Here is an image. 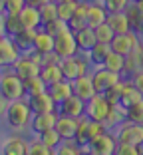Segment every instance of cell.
<instances>
[{"label": "cell", "instance_id": "1", "mask_svg": "<svg viewBox=\"0 0 143 155\" xmlns=\"http://www.w3.org/2000/svg\"><path fill=\"white\" fill-rule=\"evenodd\" d=\"M4 117H6V123H8V127L16 129H24L32 117V110H30V105L28 101L24 100H14V101H8L6 105V111H4Z\"/></svg>", "mask_w": 143, "mask_h": 155}, {"label": "cell", "instance_id": "2", "mask_svg": "<svg viewBox=\"0 0 143 155\" xmlns=\"http://www.w3.org/2000/svg\"><path fill=\"white\" fill-rule=\"evenodd\" d=\"M0 96L6 101L22 100L26 96V87H24V80L14 72H4L0 76Z\"/></svg>", "mask_w": 143, "mask_h": 155}, {"label": "cell", "instance_id": "3", "mask_svg": "<svg viewBox=\"0 0 143 155\" xmlns=\"http://www.w3.org/2000/svg\"><path fill=\"white\" fill-rule=\"evenodd\" d=\"M111 107H113V104H111L103 94H96V96H92L86 101V115H88L89 119L106 121V117L109 115Z\"/></svg>", "mask_w": 143, "mask_h": 155}, {"label": "cell", "instance_id": "4", "mask_svg": "<svg viewBox=\"0 0 143 155\" xmlns=\"http://www.w3.org/2000/svg\"><path fill=\"white\" fill-rule=\"evenodd\" d=\"M117 147V137L111 135L109 131H103L102 135L93 137L88 145L83 147V151H88L92 155H113Z\"/></svg>", "mask_w": 143, "mask_h": 155}, {"label": "cell", "instance_id": "5", "mask_svg": "<svg viewBox=\"0 0 143 155\" xmlns=\"http://www.w3.org/2000/svg\"><path fill=\"white\" fill-rule=\"evenodd\" d=\"M60 68H62L64 80L74 82V80H78L80 76L88 74V62H86L83 58H80L78 54H74V56H68V58H62L60 60Z\"/></svg>", "mask_w": 143, "mask_h": 155}, {"label": "cell", "instance_id": "6", "mask_svg": "<svg viewBox=\"0 0 143 155\" xmlns=\"http://www.w3.org/2000/svg\"><path fill=\"white\" fill-rule=\"evenodd\" d=\"M115 137L119 143H131V145L143 147V123H133L125 119L119 125Z\"/></svg>", "mask_w": 143, "mask_h": 155}, {"label": "cell", "instance_id": "7", "mask_svg": "<svg viewBox=\"0 0 143 155\" xmlns=\"http://www.w3.org/2000/svg\"><path fill=\"white\" fill-rule=\"evenodd\" d=\"M54 52L62 58H68V56H74L80 52L78 48V42H76V34L74 30L70 28V30H66V32L58 34V36L54 38Z\"/></svg>", "mask_w": 143, "mask_h": 155}, {"label": "cell", "instance_id": "8", "mask_svg": "<svg viewBox=\"0 0 143 155\" xmlns=\"http://www.w3.org/2000/svg\"><path fill=\"white\" fill-rule=\"evenodd\" d=\"M139 44H141V42H139V34L133 32V30H129V32H123V34H115L113 40H111V44H109V48L113 52H117V54H121V56H127L129 52H133Z\"/></svg>", "mask_w": 143, "mask_h": 155}, {"label": "cell", "instance_id": "9", "mask_svg": "<svg viewBox=\"0 0 143 155\" xmlns=\"http://www.w3.org/2000/svg\"><path fill=\"white\" fill-rule=\"evenodd\" d=\"M92 80H93V87H96V94H106L113 84H117L121 80V74L117 72H111L107 68H97L96 72L92 74Z\"/></svg>", "mask_w": 143, "mask_h": 155}, {"label": "cell", "instance_id": "10", "mask_svg": "<svg viewBox=\"0 0 143 155\" xmlns=\"http://www.w3.org/2000/svg\"><path fill=\"white\" fill-rule=\"evenodd\" d=\"M28 105H30L32 114H48V111L58 110V104L52 100L48 90L40 91V94H34V96H28Z\"/></svg>", "mask_w": 143, "mask_h": 155}, {"label": "cell", "instance_id": "11", "mask_svg": "<svg viewBox=\"0 0 143 155\" xmlns=\"http://www.w3.org/2000/svg\"><path fill=\"white\" fill-rule=\"evenodd\" d=\"M40 68H42V66L38 64V62H36V60H34L30 54L24 56V58H18V60L12 64V72L18 74L22 80H26V78H32V76H40Z\"/></svg>", "mask_w": 143, "mask_h": 155}, {"label": "cell", "instance_id": "12", "mask_svg": "<svg viewBox=\"0 0 143 155\" xmlns=\"http://www.w3.org/2000/svg\"><path fill=\"white\" fill-rule=\"evenodd\" d=\"M58 110H60V114H64V115L80 119V117L86 115V101H83L82 97H78L76 94H72L70 97H66V100L62 101Z\"/></svg>", "mask_w": 143, "mask_h": 155}, {"label": "cell", "instance_id": "13", "mask_svg": "<svg viewBox=\"0 0 143 155\" xmlns=\"http://www.w3.org/2000/svg\"><path fill=\"white\" fill-rule=\"evenodd\" d=\"M18 46L14 44L12 38H0V68H8L18 60Z\"/></svg>", "mask_w": 143, "mask_h": 155}, {"label": "cell", "instance_id": "14", "mask_svg": "<svg viewBox=\"0 0 143 155\" xmlns=\"http://www.w3.org/2000/svg\"><path fill=\"white\" fill-rule=\"evenodd\" d=\"M56 121H58V114L56 111H48V114H32L30 117V127L34 133H44L46 129L56 127Z\"/></svg>", "mask_w": 143, "mask_h": 155}, {"label": "cell", "instance_id": "15", "mask_svg": "<svg viewBox=\"0 0 143 155\" xmlns=\"http://www.w3.org/2000/svg\"><path fill=\"white\" fill-rule=\"evenodd\" d=\"M72 90H74V94L78 97H82L83 101H88L92 96H96L92 74H83V76L78 78V80H74V82H72Z\"/></svg>", "mask_w": 143, "mask_h": 155}, {"label": "cell", "instance_id": "16", "mask_svg": "<svg viewBox=\"0 0 143 155\" xmlns=\"http://www.w3.org/2000/svg\"><path fill=\"white\" fill-rule=\"evenodd\" d=\"M36 34H38V28H22L18 34L12 36V40H14V44L18 46L20 52H30V50H34Z\"/></svg>", "mask_w": 143, "mask_h": 155}, {"label": "cell", "instance_id": "17", "mask_svg": "<svg viewBox=\"0 0 143 155\" xmlns=\"http://www.w3.org/2000/svg\"><path fill=\"white\" fill-rule=\"evenodd\" d=\"M107 24L111 26V30H113L115 34H123V32L133 30L127 10H125V12H109L107 14Z\"/></svg>", "mask_w": 143, "mask_h": 155}, {"label": "cell", "instance_id": "18", "mask_svg": "<svg viewBox=\"0 0 143 155\" xmlns=\"http://www.w3.org/2000/svg\"><path fill=\"white\" fill-rule=\"evenodd\" d=\"M56 129L62 135V139H74L76 129H78V119L70 117V115L58 114V121H56Z\"/></svg>", "mask_w": 143, "mask_h": 155}, {"label": "cell", "instance_id": "19", "mask_svg": "<svg viewBox=\"0 0 143 155\" xmlns=\"http://www.w3.org/2000/svg\"><path fill=\"white\" fill-rule=\"evenodd\" d=\"M48 94L52 96V100H54L56 104L60 105L66 97H70L72 94H74V90H72V82H70V80H60V82L50 84V86H48Z\"/></svg>", "mask_w": 143, "mask_h": 155}, {"label": "cell", "instance_id": "20", "mask_svg": "<svg viewBox=\"0 0 143 155\" xmlns=\"http://www.w3.org/2000/svg\"><path fill=\"white\" fill-rule=\"evenodd\" d=\"M74 34H76V42H78L80 52H86V54H88V52L92 50L93 46L97 44L96 32H93V28H92V26H86V28H82V30H76Z\"/></svg>", "mask_w": 143, "mask_h": 155}, {"label": "cell", "instance_id": "21", "mask_svg": "<svg viewBox=\"0 0 143 155\" xmlns=\"http://www.w3.org/2000/svg\"><path fill=\"white\" fill-rule=\"evenodd\" d=\"M2 153L4 155H26L28 153V143L24 141L20 135H12L4 141Z\"/></svg>", "mask_w": 143, "mask_h": 155}, {"label": "cell", "instance_id": "22", "mask_svg": "<svg viewBox=\"0 0 143 155\" xmlns=\"http://www.w3.org/2000/svg\"><path fill=\"white\" fill-rule=\"evenodd\" d=\"M40 78L46 82V86L64 80V76H62V68H60V62H50V64H44L40 68Z\"/></svg>", "mask_w": 143, "mask_h": 155}, {"label": "cell", "instance_id": "23", "mask_svg": "<svg viewBox=\"0 0 143 155\" xmlns=\"http://www.w3.org/2000/svg\"><path fill=\"white\" fill-rule=\"evenodd\" d=\"M18 16H20V22H22L24 28H38V26H42L40 10L34 8V6H28V4H26Z\"/></svg>", "mask_w": 143, "mask_h": 155}, {"label": "cell", "instance_id": "24", "mask_svg": "<svg viewBox=\"0 0 143 155\" xmlns=\"http://www.w3.org/2000/svg\"><path fill=\"white\" fill-rule=\"evenodd\" d=\"M109 52H111L109 44H102V42H97V44L93 46L92 50L88 52V60H89V64L96 66V68H102Z\"/></svg>", "mask_w": 143, "mask_h": 155}, {"label": "cell", "instance_id": "25", "mask_svg": "<svg viewBox=\"0 0 143 155\" xmlns=\"http://www.w3.org/2000/svg\"><path fill=\"white\" fill-rule=\"evenodd\" d=\"M88 6L89 4H86V2H80L78 8H76V12H74V16L68 20V26L72 28L74 32L88 26Z\"/></svg>", "mask_w": 143, "mask_h": 155}, {"label": "cell", "instance_id": "26", "mask_svg": "<svg viewBox=\"0 0 143 155\" xmlns=\"http://www.w3.org/2000/svg\"><path fill=\"white\" fill-rule=\"evenodd\" d=\"M34 52L38 54H48V52H54V36L48 34L46 30H38L36 40H34Z\"/></svg>", "mask_w": 143, "mask_h": 155}, {"label": "cell", "instance_id": "27", "mask_svg": "<svg viewBox=\"0 0 143 155\" xmlns=\"http://www.w3.org/2000/svg\"><path fill=\"white\" fill-rule=\"evenodd\" d=\"M107 14L109 12L106 10L103 4H89L88 6V26L96 28V26H99V24L107 22Z\"/></svg>", "mask_w": 143, "mask_h": 155}, {"label": "cell", "instance_id": "28", "mask_svg": "<svg viewBox=\"0 0 143 155\" xmlns=\"http://www.w3.org/2000/svg\"><path fill=\"white\" fill-rule=\"evenodd\" d=\"M141 58H143V46L139 44L133 52H129V54L125 56V70H123V74H129L131 76V74L137 72L139 68H143L141 66Z\"/></svg>", "mask_w": 143, "mask_h": 155}, {"label": "cell", "instance_id": "29", "mask_svg": "<svg viewBox=\"0 0 143 155\" xmlns=\"http://www.w3.org/2000/svg\"><path fill=\"white\" fill-rule=\"evenodd\" d=\"M139 100H143V94H141V91H137L129 82H127V84H125V87H123V91H121V97H119L117 104L123 105V107H129L131 104H135V101H139Z\"/></svg>", "mask_w": 143, "mask_h": 155}, {"label": "cell", "instance_id": "30", "mask_svg": "<svg viewBox=\"0 0 143 155\" xmlns=\"http://www.w3.org/2000/svg\"><path fill=\"white\" fill-rule=\"evenodd\" d=\"M103 68L111 70V72H117V74H123V70H125V56H121V54H117V52L111 50L109 54H107L106 62H103Z\"/></svg>", "mask_w": 143, "mask_h": 155}, {"label": "cell", "instance_id": "31", "mask_svg": "<svg viewBox=\"0 0 143 155\" xmlns=\"http://www.w3.org/2000/svg\"><path fill=\"white\" fill-rule=\"evenodd\" d=\"M123 121H125V107H123V105H119V104H113L109 115L106 117L107 129H109V127H115V125H121Z\"/></svg>", "mask_w": 143, "mask_h": 155}, {"label": "cell", "instance_id": "32", "mask_svg": "<svg viewBox=\"0 0 143 155\" xmlns=\"http://www.w3.org/2000/svg\"><path fill=\"white\" fill-rule=\"evenodd\" d=\"M88 123H89V117L88 115H83V117H80L78 119V129H76V137H74V141L78 143L80 147H86L88 145Z\"/></svg>", "mask_w": 143, "mask_h": 155}, {"label": "cell", "instance_id": "33", "mask_svg": "<svg viewBox=\"0 0 143 155\" xmlns=\"http://www.w3.org/2000/svg\"><path fill=\"white\" fill-rule=\"evenodd\" d=\"M24 87H26V96H34V94H40V91H46L48 90L46 82H44L40 76L26 78V80H24Z\"/></svg>", "mask_w": 143, "mask_h": 155}, {"label": "cell", "instance_id": "34", "mask_svg": "<svg viewBox=\"0 0 143 155\" xmlns=\"http://www.w3.org/2000/svg\"><path fill=\"white\" fill-rule=\"evenodd\" d=\"M40 139H42V143H46V145L50 147L52 151H56V149H58V145L64 141L56 127H50V129H46L44 133H40Z\"/></svg>", "mask_w": 143, "mask_h": 155}, {"label": "cell", "instance_id": "35", "mask_svg": "<svg viewBox=\"0 0 143 155\" xmlns=\"http://www.w3.org/2000/svg\"><path fill=\"white\" fill-rule=\"evenodd\" d=\"M127 14H129V20H131V28H133L137 34L143 36V10H139L137 6L131 2L129 8H127Z\"/></svg>", "mask_w": 143, "mask_h": 155}, {"label": "cell", "instance_id": "36", "mask_svg": "<svg viewBox=\"0 0 143 155\" xmlns=\"http://www.w3.org/2000/svg\"><path fill=\"white\" fill-rule=\"evenodd\" d=\"M125 119L133 123H143V100L131 104L129 107H125Z\"/></svg>", "mask_w": 143, "mask_h": 155}, {"label": "cell", "instance_id": "37", "mask_svg": "<svg viewBox=\"0 0 143 155\" xmlns=\"http://www.w3.org/2000/svg\"><path fill=\"white\" fill-rule=\"evenodd\" d=\"M4 28H6V34L12 38L14 34H18L24 26H22V22H20L18 14H4Z\"/></svg>", "mask_w": 143, "mask_h": 155}, {"label": "cell", "instance_id": "38", "mask_svg": "<svg viewBox=\"0 0 143 155\" xmlns=\"http://www.w3.org/2000/svg\"><path fill=\"white\" fill-rule=\"evenodd\" d=\"M93 32H96V40L102 42V44H111V40H113V36H115V32L111 30V26L107 22L96 26V28H93Z\"/></svg>", "mask_w": 143, "mask_h": 155}, {"label": "cell", "instance_id": "39", "mask_svg": "<svg viewBox=\"0 0 143 155\" xmlns=\"http://www.w3.org/2000/svg\"><path fill=\"white\" fill-rule=\"evenodd\" d=\"M44 30H46L48 34H52V36H58V34H62V32H66V30H70V26H68V22L66 20H62V18H54V20H50V22H46L44 24Z\"/></svg>", "mask_w": 143, "mask_h": 155}, {"label": "cell", "instance_id": "40", "mask_svg": "<svg viewBox=\"0 0 143 155\" xmlns=\"http://www.w3.org/2000/svg\"><path fill=\"white\" fill-rule=\"evenodd\" d=\"M78 0H70V2H60L58 4V18H62V20H66L68 22L72 16H74V12H76V8H78Z\"/></svg>", "mask_w": 143, "mask_h": 155}, {"label": "cell", "instance_id": "41", "mask_svg": "<svg viewBox=\"0 0 143 155\" xmlns=\"http://www.w3.org/2000/svg\"><path fill=\"white\" fill-rule=\"evenodd\" d=\"M40 18H42V26L46 22H50V20H54V18H58V4H56L54 0L52 2H48V4H44V6H40Z\"/></svg>", "mask_w": 143, "mask_h": 155}, {"label": "cell", "instance_id": "42", "mask_svg": "<svg viewBox=\"0 0 143 155\" xmlns=\"http://www.w3.org/2000/svg\"><path fill=\"white\" fill-rule=\"evenodd\" d=\"M80 151H82V147H80L74 139H64V141L58 145L56 153L58 155H80Z\"/></svg>", "mask_w": 143, "mask_h": 155}, {"label": "cell", "instance_id": "43", "mask_svg": "<svg viewBox=\"0 0 143 155\" xmlns=\"http://www.w3.org/2000/svg\"><path fill=\"white\" fill-rule=\"evenodd\" d=\"M102 4L106 6L107 12H125L129 8L131 0H102Z\"/></svg>", "mask_w": 143, "mask_h": 155}, {"label": "cell", "instance_id": "44", "mask_svg": "<svg viewBox=\"0 0 143 155\" xmlns=\"http://www.w3.org/2000/svg\"><path fill=\"white\" fill-rule=\"evenodd\" d=\"M125 84H127V82H123V80H119V82H117V84H113V86H111L109 90H107L106 94H103V96H106L107 100L111 101V104H117V101H119V97H121V91H123Z\"/></svg>", "mask_w": 143, "mask_h": 155}, {"label": "cell", "instance_id": "45", "mask_svg": "<svg viewBox=\"0 0 143 155\" xmlns=\"http://www.w3.org/2000/svg\"><path fill=\"white\" fill-rule=\"evenodd\" d=\"M143 151V147L139 145H131V143H119L117 141V147H115V153L117 155H139Z\"/></svg>", "mask_w": 143, "mask_h": 155}, {"label": "cell", "instance_id": "46", "mask_svg": "<svg viewBox=\"0 0 143 155\" xmlns=\"http://www.w3.org/2000/svg\"><path fill=\"white\" fill-rule=\"evenodd\" d=\"M28 153L30 155H50L52 149L46 143H42V139H38V141H34V143H28Z\"/></svg>", "mask_w": 143, "mask_h": 155}, {"label": "cell", "instance_id": "47", "mask_svg": "<svg viewBox=\"0 0 143 155\" xmlns=\"http://www.w3.org/2000/svg\"><path fill=\"white\" fill-rule=\"evenodd\" d=\"M26 6V0H4V12L6 14H20Z\"/></svg>", "mask_w": 143, "mask_h": 155}, {"label": "cell", "instance_id": "48", "mask_svg": "<svg viewBox=\"0 0 143 155\" xmlns=\"http://www.w3.org/2000/svg\"><path fill=\"white\" fill-rule=\"evenodd\" d=\"M129 84H131V86H133L137 91H141V94H143V68H139L137 72H133V74H131Z\"/></svg>", "mask_w": 143, "mask_h": 155}, {"label": "cell", "instance_id": "49", "mask_svg": "<svg viewBox=\"0 0 143 155\" xmlns=\"http://www.w3.org/2000/svg\"><path fill=\"white\" fill-rule=\"evenodd\" d=\"M48 2H52V0H26L28 6H34V8H40V6L48 4Z\"/></svg>", "mask_w": 143, "mask_h": 155}, {"label": "cell", "instance_id": "50", "mask_svg": "<svg viewBox=\"0 0 143 155\" xmlns=\"http://www.w3.org/2000/svg\"><path fill=\"white\" fill-rule=\"evenodd\" d=\"M6 105H8V101H6L4 97L0 96V115H2V114H4V111H6Z\"/></svg>", "mask_w": 143, "mask_h": 155}, {"label": "cell", "instance_id": "51", "mask_svg": "<svg viewBox=\"0 0 143 155\" xmlns=\"http://www.w3.org/2000/svg\"><path fill=\"white\" fill-rule=\"evenodd\" d=\"M6 34V28H4V14H0V36Z\"/></svg>", "mask_w": 143, "mask_h": 155}, {"label": "cell", "instance_id": "52", "mask_svg": "<svg viewBox=\"0 0 143 155\" xmlns=\"http://www.w3.org/2000/svg\"><path fill=\"white\" fill-rule=\"evenodd\" d=\"M0 14H6L4 12V0H0Z\"/></svg>", "mask_w": 143, "mask_h": 155}, {"label": "cell", "instance_id": "53", "mask_svg": "<svg viewBox=\"0 0 143 155\" xmlns=\"http://www.w3.org/2000/svg\"><path fill=\"white\" fill-rule=\"evenodd\" d=\"M56 4H60V2H70V0H54Z\"/></svg>", "mask_w": 143, "mask_h": 155}, {"label": "cell", "instance_id": "54", "mask_svg": "<svg viewBox=\"0 0 143 155\" xmlns=\"http://www.w3.org/2000/svg\"><path fill=\"white\" fill-rule=\"evenodd\" d=\"M131 2H141V0H131Z\"/></svg>", "mask_w": 143, "mask_h": 155}, {"label": "cell", "instance_id": "55", "mask_svg": "<svg viewBox=\"0 0 143 155\" xmlns=\"http://www.w3.org/2000/svg\"><path fill=\"white\" fill-rule=\"evenodd\" d=\"M141 66H143V58H141Z\"/></svg>", "mask_w": 143, "mask_h": 155}, {"label": "cell", "instance_id": "56", "mask_svg": "<svg viewBox=\"0 0 143 155\" xmlns=\"http://www.w3.org/2000/svg\"><path fill=\"white\" fill-rule=\"evenodd\" d=\"M99 2H102V0H99Z\"/></svg>", "mask_w": 143, "mask_h": 155}, {"label": "cell", "instance_id": "57", "mask_svg": "<svg viewBox=\"0 0 143 155\" xmlns=\"http://www.w3.org/2000/svg\"><path fill=\"white\" fill-rule=\"evenodd\" d=\"M0 38H2V36H0Z\"/></svg>", "mask_w": 143, "mask_h": 155}]
</instances>
